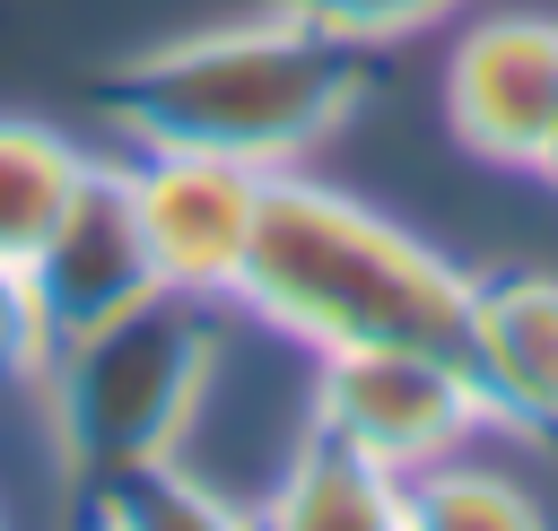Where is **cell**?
<instances>
[{
	"instance_id": "obj_1",
	"label": "cell",
	"mask_w": 558,
	"mask_h": 531,
	"mask_svg": "<svg viewBox=\"0 0 558 531\" xmlns=\"http://www.w3.org/2000/svg\"><path fill=\"white\" fill-rule=\"evenodd\" d=\"M375 70L366 52L253 9L218 17L192 35H166L131 61H113L87 87V113L122 148H183V157H227L253 174H296L357 104Z\"/></svg>"
},
{
	"instance_id": "obj_2",
	"label": "cell",
	"mask_w": 558,
	"mask_h": 531,
	"mask_svg": "<svg viewBox=\"0 0 558 531\" xmlns=\"http://www.w3.org/2000/svg\"><path fill=\"white\" fill-rule=\"evenodd\" d=\"M235 305L253 322H270L279 339L314 348V357H331V348L462 357L471 270L445 261L401 218L366 209L357 192H331L314 174H270Z\"/></svg>"
},
{
	"instance_id": "obj_3",
	"label": "cell",
	"mask_w": 558,
	"mask_h": 531,
	"mask_svg": "<svg viewBox=\"0 0 558 531\" xmlns=\"http://www.w3.org/2000/svg\"><path fill=\"white\" fill-rule=\"evenodd\" d=\"M218 374V322L201 296H148L140 313L105 322L96 339L61 348L44 366V418L61 435V461L78 470V487L140 470V461H174L201 400Z\"/></svg>"
},
{
	"instance_id": "obj_4",
	"label": "cell",
	"mask_w": 558,
	"mask_h": 531,
	"mask_svg": "<svg viewBox=\"0 0 558 531\" xmlns=\"http://www.w3.org/2000/svg\"><path fill=\"white\" fill-rule=\"evenodd\" d=\"M305 427L340 453H357L384 479H418L436 461H453L480 427L488 400L471 383L462 357H427V348H331L314 357V409Z\"/></svg>"
},
{
	"instance_id": "obj_5",
	"label": "cell",
	"mask_w": 558,
	"mask_h": 531,
	"mask_svg": "<svg viewBox=\"0 0 558 531\" xmlns=\"http://www.w3.org/2000/svg\"><path fill=\"white\" fill-rule=\"evenodd\" d=\"M17 279H26V296H35V322H44V348H52V357L78 348V339H96L105 322L140 313L148 296H166L122 165H96V157H87L70 209L52 218V235L35 244V261H26Z\"/></svg>"
},
{
	"instance_id": "obj_6",
	"label": "cell",
	"mask_w": 558,
	"mask_h": 531,
	"mask_svg": "<svg viewBox=\"0 0 558 531\" xmlns=\"http://www.w3.org/2000/svg\"><path fill=\"white\" fill-rule=\"evenodd\" d=\"M122 183H131V209H140V235H148V261H157L166 296L235 305L270 174L227 165V157H183V148H131Z\"/></svg>"
},
{
	"instance_id": "obj_7",
	"label": "cell",
	"mask_w": 558,
	"mask_h": 531,
	"mask_svg": "<svg viewBox=\"0 0 558 531\" xmlns=\"http://www.w3.org/2000/svg\"><path fill=\"white\" fill-rule=\"evenodd\" d=\"M445 122L471 157L532 174L549 122H558V17H541V9L471 17L445 61Z\"/></svg>"
},
{
	"instance_id": "obj_8",
	"label": "cell",
	"mask_w": 558,
	"mask_h": 531,
	"mask_svg": "<svg viewBox=\"0 0 558 531\" xmlns=\"http://www.w3.org/2000/svg\"><path fill=\"white\" fill-rule=\"evenodd\" d=\"M462 366L488 400V427H514L558 453V279L549 270H471Z\"/></svg>"
},
{
	"instance_id": "obj_9",
	"label": "cell",
	"mask_w": 558,
	"mask_h": 531,
	"mask_svg": "<svg viewBox=\"0 0 558 531\" xmlns=\"http://www.w3.org/2000/svg\"><path fill=\"white\" fill-rule=\"evenodd\" d=\"M253 522L262 531H401V479L366 470L357 453H340L305 427Z\"/></svg>"
},
{
	"instance_id": "obj_10",
	"label": "cell",
	"mask_w": 558,
	"mask_h": 531,
	"mask_svg": "<svg viewBox=\"0 0 558 531\" xmlns=\"http://www.w3.org/2000/svg\"><path fill=\"white\" fill-rule=\"evenodd\" d=\"M78 174H87V148L70 131H52L35 113H0V261L9 270L35 261V244L52 235V218L78 192Z\"/></svg>"
},
{
	"instance_id": "obj_11",
	"label": "cell",
	"mask_w": 558,
	"mask_h": 531,
	"mask_svg": "<svg viewBox=\"0 0 558 531\" xmlns=\"http://www.w3.org/2000/svg\"><path fill=\"white\" fill-rule=\"evenodd\" d=\"M87 522H105V531H262L235 496H218L183 461H140V470L96 479L87 487Z\"/></svg>"
},
{
	"instance_id": "obj_12",
	"label": "cell",
	"mask_w": 558,
	"mask_h": 531,
	"mask_svg": "<svg viewBox=\"0 0 558 531\" xmlns=\"http://www.w3.org/2000/svg\"><path fill=\"white\" fill-rule=\"evenodd\" d=\"M401 531H549V514L506 470H480L453 453V461L401 479Z\"/></svg>"
},
{
	"instance_id": "obj_13",
	"label": "cell",
	"mask_w": 558,
	"mask_h": 531,
	"mask_svg": "<svg viewBox=\"0 0 558 531\" xmlns=\"http://www.w3.org/2000/svg\"><path fill=\"white\" fill-rule=\"evenodd\" d=\"M262 9H279V17H296V26H314V35L349 44V52H384V44H410V35L445 26L462 0H262Z\"/></svg>"
},
{
	"instance_id": "obj_14",
	"label": "cell",
	"mask_w": 558,
	"mask_h": 531,
	"mask_svg": "<svg viewBox=\"0 0 558 531\" xmlns=\"http://www.w3.org/2000/svg\"><path fill=\"white\" fill-rule=\"evenodd\" d=\"M52 348H44V322H35V296L26 279L0 261V383H44Z\"/></svg>"
},
{
	"instance_id": "obj_15",
	"label": "cell",
	"mask_w": 558,
	"mask_h": 531,
	"mask_svg": "<svg viewBox=\"0 0 558 531\" xmlns=\"http://www.w3.org/2000/svg\"><path fill=\"white\" fill-rule=\"evenodd\" d=\"M532 174H541V183L558 192V122H549V139H541V157H532Z\"/></svg>"
},
{
	"instance_id": "obj_16",
	"label": "cell",
	"mask_w": 558,
	"mask_h": 531,
	"mask_svg": "<svg viewBox=\"0 0 558 531\" xmlns=\"http://www.w3.org/2000/svg\"><path fill=\"white\" fill-rule=\"evenodd\" d=\"M87 531H105V522H87Z\"/></svg>"
}]
</instances>
